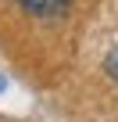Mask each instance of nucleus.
<instances>
[{
  "instance_id": "nucleus-1",
  "label": "nucleus",
  "mask_w": 118,
  "mask_h": 122,
  "mask_svg": "<svg viewBox=\"0 0 118 122\" xmlns=\"http://www.w3.org/2000/svg\"><path fill=\"white\" fill-rule=\"evenodd\" d=\"M104 72H107L111 79H118V47H114V50L104 57Z\"/></svg>"
},
{
  "instance_id": "nucleus-2",
  "label": "nucleus",
  "mask_w": 118,
  "mask_h": 122,
  "mask_svg": "<svg viewBox=\"0 0 118 122\" xmlns=\"http://www.w3.org/2000/svg\"><path fill=\"white\" fill-rule=\"evenodd\" d=\"M4 86H7V83H4V76H0V93H4Z\"/></svg>"
}]
</instances>
